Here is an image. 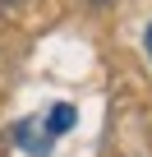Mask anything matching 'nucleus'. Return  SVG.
I'll return each instance as SVG.
<instances>
[{
  "mask_svg": "<svg viewBox=\"0 0 152 157\" xmlns=\"http://www.w3.org/2000/svg\"><path fill=\"white\" fill-rule=\"evenodd\" d=\"M74 120H79V111H74L69 102H55L51 111L19 120V125H14V143H19L28 157H46V152L55 148V139L74 129Z\"/></svg>",
  "mask_w": 152,
  "mask_h": 157,
  "instance_id": "1",
  "label": "nucleus"
},
{
  "mask_svg": "<svg viewBox=\"0 0 152 157\" xmlns=\"http://www.w3.org/2000/svg\"><path fill=\"white\" fill-rule=\"evenodd\" d=\"M143 46H147V60H152V23H147V33H143Z\"/></svg>",
  "mask_w": 152,
  "mask_h": 157,
  "instance_id": "2",
  "label": "nucleus"
}]
</instances>
